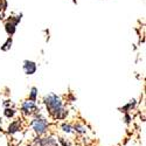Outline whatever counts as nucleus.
I'll return each instance as SVG.
<instances>
[{"mask_svg": "<svg viewBox=\"0 0 146 146\" xmlns=\"http://www.w3.org/2000/svg\"><path fill=\"white\" fill-rule=\"evenodd\" d=\"M20 19H21V15H20V17H17L15 20H9V21L6 23V25H5L6 32H7L9 35H12V34L15 32V26L18 25V22L20 21Z\"/></svg>", "mask_w": 146, "mask_h": 146, "instance_id": "3", "label": "nucleus"}, {"mask_svg": "<svg viewBox=\"0 0 146 146\" xmlns=\"http://www.w3.org/2000/svg\"><path fill=\"white\" fill-rule=\"evenodd\" d=\"M13 115H14V111L12 110V109H6L5 110V116L6 117H12Z\"/></svg>", "mask_w": 146, "mask_h": 146, "instance_id": "9", "label": "nucleus"}, {"mask_svg": "<svg viewBox=\"0 0 146 146\" xmlns=\"http://www.w3.org/2000/svg\"><path fill=\"white\" fill-rule=\"evenodd\" d=\"M126 121H127V123L130 121V117H129V116H126Z\"/></svg>", "mask_w": 146, "mask_h": 146, "instance_id": "13", "label": "nucleus"}, {"mask_svg": "<svg viewBox=\"0 0 146 146\" xmlns=\"http://www.w3.org/2000/svg\"><path fill=\"white\" fill-rule=\"evenodd\" d=\"M22 111L25 112L26 115H29L32 112H35L36 111V106L33 102H25L22 105Z\"/></svg>", "mask_w": 146, "mask_h": 146, "instance_id": "4", "label": "nucleus"}, {"mask_svg": "<svg viewBox=\"0 0 146 146\" xmlns=\"http://www.w3.org/2000/svg\"><path fill=\"white\" fill-rule=\"evenodd\" d=\"M32 125H33L34 131L38 133V135H41V133H43L46 131L48 124H47V121L44 119H35V120H33Z\"/></svg>", "mask_w": 146, "mask_h": 146, "instance_id": "2", "label": "nucleus"}, {"mask_svg": "<svg viewBox=\"0 0 146 146\" xmlns=\"http://www.w3.org/2000/svg\"><path fill=\"white\" fill-rule=\"evenodd\" d=\"M62 129H63L66 132H70V131H71V126H70V125H66V124H64V125L62 126Z\"/></svg>", "mask_w": 146, "mask_h": 146, "instance_id": "11", "label": "nucleus"}, {"mask_svg": "<svg viewBox=\"0 0 146 146\" xmlns=\"http://www.w3.org/2000/svg\"><path fill=\"white\" fill-rule=\"evenodd\" d=\"M61 143H62V144H63L64 146H69V144H67V143H66V141H63L62 139H61Z\"/></svg>", "mask_w": 146, "mask_h": 146, "instance_id": "12", "label": "nucleus"}, {"mask_svg": "<svg viewBox=\"0 0 146 146\" xmlns=\"http://www.w3.org/2000/svg\"><path fill=\"white\" fill-rule=\"evenodd\" d=\"M11 44H12V39L9 38V39L7 40V42H6L5 44H4V47H1V49H3V50H7V49H9Z\"/></svg>", "mask_w": 146, "mask_h": 146, "instance_id": "8", "label": "nucleus"}, {"mask_svg": "<svg viewBox=\"0 0 146 146\" xmlns=\"http://www.w3.org/2000/svg\"><path fill=\"white\" fill-rule=\"evenodd\" d=\"M35 97H36V89L33 88L32 89V92H31V100L32 101H35Z\"/></svg>", "mask_w": 146, "mask_h": 146, "instance_id": "10", "label": "nucleus"}, {"mask_svg": "<svg viewBox=\"0 0 146 146\" xmlns=\"http://www.w3.org/2000/svg\"><path fill=\"white\" fill-rule=\"evenodd\" d=\"M18 130H19V123H18V121H14V123H12V124L9 125L8 132H9V133H15Z\"/></svg>", "mask_w": 146, "mask_h": 146, "instance_id": "6", "label": "nucleus"}, {"mask_svg": "<svg viewBox=\"0 0 146 146\" xmlns=\"http://www.w3.org/2000/svg\"><path fill=\"white\" fill-rule=\"evenodd\" d=\"M44 103L47 108L49 109L50 115L54 116L55 118H64L66 117V111L62 110V103H61L60 98L56 95H49L44 98Z\"/></svg>", "mask_w": 146, "mask_h": 146, "instance_id": "1", "label": "nucleus"}, {"mask_svg": "<svg viewBox=\"0 0 146 146\" xmlns=\"http://www.w3.org/2000/svg\"><path fill=\"white\" fill-rule=\"evenodd\" d=\"M55 144V141L53 140V139H43V140H41L40 141V145H42V146H49V145H54Z\"/></svg>", "mask_w": 146, "mask_h": 146, "instance_id": "7", "label": "nucleus"}, {"mask_svg": "<svg viewBox=\"0 0 146 146\" xmlns=\"http://www.w3.org/2000/svg\"><path fill=\"white\" fill-rule=\"evenodd\" d=\"M23 68H25L27 75H32V74H34L35 70H36V66H35V63H34V62H31V61H25Z\"/></svg>", "mask_w": 146, "mask_h": 146, "instance_id": "5", "label": "nucleus"}]
</instances>
